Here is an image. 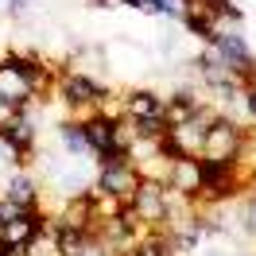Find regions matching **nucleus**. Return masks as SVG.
I'll return each instance as SVG.
<instances>
[{
  "label": "nucleus",
  "mask_w": 256,
  "mask_h": 256,
  "mask_svg": "<svg viewBox=\"0 0 256 256\" xmlns=\"http://www.w3.org/2000/svg\"><path fill=\"white\" fill-rule=\"evenodd\" d=\"M167 190L182 194V198H202V160L194 156H171L167 167Z\"/></svg>",
  "instance_id": "obj_8"
},
{
  "label": "nucleus",
  "mask_w": 256,
  "mask_h": 256,
  "mask_svg": "<svg viewBox=\"0 0 256 256\" xmlns=\"http://www.w3.org/2000/svg\"><path fill=\"white\" fill-rule=\"evenodd\" d=\"M128 210L136 214V222H140V225H148V229H163V225H167V210H171V190H167V182H160V178H144L140 190L132 194Z\"/></svg>",
  "instance_id": "obj_4"
},
{
  "label": "nucleus",
  "mask_w": 256,
  "mask_h": 256,
  "mask_svg": "<svg viewBox=\"0 0 256 256\" xmlns=\"http://www.w3.org/2000/svg\"><path fill=\"white\" fill-rule=\"evenodd\" d=\"M244 194H248V198H256V171L244 178Z\"/></svg>",
  "instance_id": "obj_13"
},
{
  "label": "nucleus",
  "mask_w": 256,
  "mask_h": 256,
  "mask_svg": "<svg viewBox=\"0 0 256 256\" xmlns=\"http://www.w3.org/2000/svg\"><path fill=\"white\" fill-rule=\"evenodd\" d=\"M214 116H218V109L214 105H202V109L194 112L190 120H182V124H167V152L171 156H202V140H206V128L214 124Z\"/></svg>",
  "instance_id": "obj_3"
},
{
  "label": "nucleus",
  "mask_w": 256,
  "mask_h": 256,
  "mask_svg": "<svg viewBox=\"0 0 256 256\" xmlns=\"http://www.w3.org/2000/svg\"><path fill=\"white\" fill-rule=\"evenodd\" d=\"M97 116H105V120H124V90L105 86L101 97H97Z\"/></svg>",
  "instance_id": "obj_10"
},
{
  "label": "nucleus",
  "mask_w": 256,
  "mask_h": 256,
  "mask_svg": "<svg viewBox=\"0 0 256 256\" xmlns=\"http://www.w3.org/2000/svg\"><path fill=\"white\" fill-rule=\"evenodd\" d=\"M43 225H47V214H43V210H24V214H16V218L0 222V248L12 252V256H24L28 244L39 237Z\"/></svg>",
  "instance_id": "obj_5"
},
{
  "label": "nucleus",
  "mask_w": 256,
  "mask_h": 256,
  "mask_svg": "<svg viewBox=\"0 0 256 256\" xmlns=\"http://www.w3.org/2000/svg\"><path fill=\"white\" fill-rule=\"evenodd\" d=\"M20 112H24V109H16L12 101H4V97H0V132H4V128L12 124V120H16Z\"/></svg>",
  "instance_id": "obj_12"
},
{
  "label": "nucleus",
  "mask_w": 256,
  "mask_h": 256,
  "mask_svg": "<svg viewBox=\"0 0 256 256\" xmlns=\"http://www.w3.org/2000/svg\"><path fill=\"white\" fill-rule=\"evenodd\" d=\"M140 182L144 175L136 171V163L128 160L124 152H105L101 160H97V175H94V186L97 190L112 194V198H120V202H132V194L140 190Z\"/></svg>",
  "instance_id": "obj_1"
},
{
  "label": "nucleus",
  "mask_w": 256,
  "mask_h": 256,
  "mask_svg": "<svg viewBox=\"0 0 256 256\" xmlns=\"http://www.w3.org/2000/svg\"><path fill=\"white\" fill-rule=\"evenodd\" d=\"M167 94L156 86H128L124 90V116L128 120H163Z\"/></svg>",
  "instance_id": "obj_7"
},
{
  "label": "nucleus",
  "mask_w": 256,
  "mask_h": 256,
  "mask_svg": "<svg viewBox=\"0 0 256 256\" xmlns=\"http://www.w3.org/2000/svg\"><path fill=\"white\" fill-rule=\"evenodd\" d=\"M32 4H35V0H8V8H4V12H8V20H16V24H20V20L32 12Z\"/></svg>",
  "instance_id": "obj_11"
},
{
  "label": "nucleus",
  "mask_w": 256,
  "mask_h": 256,
  "mask_svg": "<svg viewBox=\"0 0 256 256\" xmlns=\"http://www.w3.org/2000/svg\"><path fill=\"white\" fill-rule=\"evenodd\" d=\"M240 148H244V124L229 120V116H214V124L206 128V140H202V156L206 163H237Z\"/></svg>",
  "instance_id": "obj_2"
},
{
  "label": "nucleus",
  "mask_w": 256,
  "mask_h": 256,
  "mask_svg": "<svg viewBox=\"0 0 256 256\" xmlns=\"http://www.w3.org/2000/svg\"><path fill=\"white\" fill-rule=\"evenodd\" d=\"M105 66H109V74L132 82V78H144L148 70H152V54L144 47L120 39V43H105Z\"/></svg>",
  "instance_id": "obj_6"
},
{
  "label": "nucleus",
  "mask_w": 256,
  "mask_h": 256,
  "mask_svg": "<svg viewBox=\"0 0 256 256\" xmlns=\"http://www.w3.org/2000/svg\"><path fill=\"white\" fill-rule=\"evenodd\" d=\"M112 124H116V120H105V116H90V120L82 124V128H86L90 148L97 152V160H101L105 152H112Z\"/></svg>",
  "instance_id": "obj_9"
}]
</instances>
